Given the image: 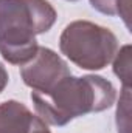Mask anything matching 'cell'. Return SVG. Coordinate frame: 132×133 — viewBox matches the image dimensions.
Returning a JSON list of instances; mask_svg holds the SVG:
<instances>
[{
  "label": "cell",
  "mask_w": 132,
  "mask_h": 133,
  "mask_svg": "<svg viewBox=\"0 0 132 133\" xmlns=\"http://www.w3.org/2000/svg\"><path fill=\"white\" fill-rule=\"evenodd\" d=\"M70 74L71 71L67 62L47 46H39L33 59L20 68L23 84L37 93L50 91L59 81Z\"/></svg>",
  "instance_id": "4"
},
{
  "label": "cell",
  "mask_w": 132,
  "mask_h": 133,
  "mask_svg": "<svg viewBox=\"0 0 132 133\" xmlns=\"http://www.w3.org/2000/svg\"><path fill=\"white\" fill-rule=\"evenodd\" d=\"M58 19L48 0H0V54L23 66L34 57L37 34L51 30Z\"/></svg>",
  "instance_id": "2"
},
{
  "label": "cell",
  "mask_w": 132,
  "mask_h": 133,
  "mask_svg": "<svg viewBox=\"0 0 132 133\" xmlns=\"http://www.w3.org/2000/svg\"><path fill=\"white\" fill-rule=\"evenodd\" d=\"M92 8L106 16H117V3L118 0H89Z\"/></svg>",
  "instance_id": "8"
},
{
  "label": "cell",
  "mask_w": 132,
  "mask_h": 133,
  "mask_svg": "<svg viewBox=\"0 0 132 133\" xmlns=\"http://www.w3.org/2000/svg\"><path fill=\"white\" fill-rule=\"evenodd\" d=\"M0 133H51L48 124L19 101L0 104Z\"/></svg>",
  "instance_id": "5"
},
{
  "label": "cell",
  "mask_w": 132,
  "mask_h": 133,
  "mask_svg": "<svg viewBox=\"0 0 132 133\" xmlns=\"http://www.w3.org/2000/svg\"><path fill=\"white\" fill-rule=\"evenodd\" d=\"M112 62H113V73H115V76L123 82V87L131 88V82H132L131 45L121 46V48L115 53V57L112 59Z\"/></svg>",
  "instance_id": "6"
},
{
  "label": "cell",
  "mask_w": 132,
  "mask_h": 133,
  "mask_svg": "<svg viewBox=\"0 0 132 133\" xmlns=\"http://www.w3.org/2000/svg\"><path fill=\"white\" fill-rule=\"evenodd\" d=\"M59 50L76 66L98 71L115 57L118 40L106 26L89 20H75L64 28L59 37Z\"/></svg>",
  "instance_id": "3"
},
{
  "label": "cell",
  "mask_w": 132,
  "mask_h": 133,
  "mask_svg": "<svg viewBox=\"0 0 132 133\" xmlns=\"http://www.w3.org/2000/svg\"><path fill=\"white\" fill-rule=\"evenodd\" d=\"M8 81H9V76H8V71L6 68L3 66V64H0V93L6 88L8 85Z\"/></svg>",
  "instance_id": "10"
},
{
  "label": "cell",
  "mask_w": 132,
  "mask_h": 133,
  "mask_svg": "<svg viewBox=\"0 0 132 133\" xmlns=\"http://www.w3.org/2000/svg\"><path fill=\"white\" fill-rule=\"evenodd\" d=\"M68 2H78V0H68Z\"/></svg>",
  "instance_id": "11"
},
{
  "label": "cell",
  "mask_w": 132,
  "mask_h": 133,
  "mask_svg": "<svg viewBox=\"0 0 132 133\" xmlns=\"http://www.w3.org/2000/svg\"><path fill=\"white\" fill-rule=\"evenodd\" d=\"M117 90L107 79L87 74L82 77L67 76L50 91H31L37 115L50 125L64 127L71 119L89 113H99L112 107Z\"/></svg>",
  "instance_id": "1"
},
{
  "label": "cell",
  "mask_w": 132,
  "mask_h": 133,
  "mask_svg": "<svg viewBox=\"0 0 132 133\" xmlns=\"http://www.w3.org/2000/svg\"><path fill=\"white\" fill-rule=\"evenodd\" d=\"M117 16H120L124 25L131 30V0H118L117 3Z\"/></svg>",
  "instance_id": "9"
},
{
  "label": "cell",
  "mask_w": 132,
  "mask_h": 133,
  "mask_svg": "<svg viewBox=\"0 0 132 133\" xmlns=\"http://www.w3.org/2000/svg\"><path fill=\"white\" fill-rule=\"evenodd\" d=\"M131 88L123 87L118 108H117V127L118 133H129L131 132Z\"/></svg>",
  "instance_id": "7"
}]
</instances>
